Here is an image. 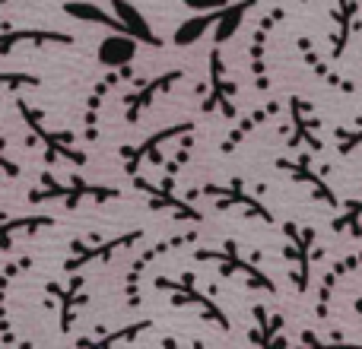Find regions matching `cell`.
<instances>
[{
    "mask_svg": "<svg viewBox=\"0 0 362 349\" xmlns=\"http://www.w3.org/2000/svg\"><path fill=\"white\" fill-rule=\"evenodd\" d=\"M131 80H134V70L131 64H124V67H108V73L93 86V93L86 95V108H83V143H95L99 140V108L105 102V95L121 89Z\"/></svg>",
    "mask_w": 362,
    "mask_h": 349,
    "instance_id": "8992f818",
    "label": "cell"
},
{
    "mask_svg": "<svg viewBox=\"0 0 362 349\" xmlns=\"http://www.w3.org/2000/svg\"><path fill=\"white\" fill-rule=\"evenodd\" d=\"M45 292L57 302V321H61V333H70L76 324V314L86 305V280L80 273H67L64 283H45Z\"/></svg>",
    "mask_w": 362,
    "mask_h": 349,
    "instance_id": "52a82bcc",
    "label": "cell"
},
{
    "mask_svg": "<svg viewBox=\"0 0 362 349\" xmlns=\"http://www.w3.org/2000/svg\"><path fill=\"white\" fill-rule=\"evenodd\" d=\"M185 76V70H165V73H156L150 76V80L144 83L140 89H134V93L124 95V121L127 124H140V118H144V112L153 105V102L159 99V95H165L172 86Z\"/></svg>",
    "mask_w": 362,
    "mask_h": 349,
    "instance_id": "9c48e42d",
    "label": "cell"
},
{
    "mask_svg": "<svg viewBox=\"0 0 362 349\" xmlns=\"http://www.w3.org/2000/svg\"><path fill=\"white\" fill-rule=\"evenodd\" d=\"M115 197H121L118 187L95 184L83 172H70L67 178H57L54 172H42V181L29 191V203H64L70 210L80 206L83 200L105 203V200H115Z\"/></svg>",
    "mask_w": 362,
    "mask_h": 349,
    "instance_id": "6da1fadb",
    "label": "cell"
},
{
    "mask_svg": "<svg viewBox=\"0 0 362 349\" xmlns=\"http://www.w3.org/2000/svg\"><path fill=\"white\" fill-rule=\"evenodd\" d=\"M134 187H137L140 194H146V203L153 206V210L165 213V216H172L175 223H200V213L194 210L187 200L175 197V191L165 184H153V181L140 178V174H134Z\"/></svg>",
    "mask_w": 362,
    "mask_h": 349,
    "instance_id": "30bf717a",
    "label": "cell"
},
{
    "mask_svg": "<svg viewBox=\"0 0 362 349\" xmlns=\"http://www.w3.org/2000/svg\"><path fill=\"white\" fill-rule=\"evenodd\" d=\"M153 286L163 289V292H169L172 305H181V308L187 305V308H194V312H200V318H204V321H210V324L229 331V318H226V314L213 305V299H206V295L194 286V276L191 273L178 276V280H172V276H156V283H153Z\"/></svg>",
    "mask_w": 362,
    "mask_h": 349,
    "instance_id": "5b68a950",
    "label": "cell"
},
{
    "mask_svg": "<svg viewBox=\"0 0 362 349\" xmlns=\"http://www.w3.org/2000/svg\"><path fill=\"white\" fill-rule=\"evenodd\" d=\"M210 80H213V95L206 99V112H213V108H223L226 114H232V105H229V93L232 86L226 83V73H223V61H219V51H213L210 54Z\"/></svg>",
    "mask_w": 362,
    "mask_h": 349,
    "instance_id": "ffe728a7",
    "label": "cell"
},
{
    "mask_svg": "<svg viewBox=\"0 0 362 349\" xmlns=\"http://www.w3.org/2000/svg\"><path fill=\"white\" fill-rule=\"evenodd\" d=\"M64 13H67L70 19H80V23H89V25H105L108 32H124L121 29V19L115 16V13H108L105 6L93 4V0H67Z\"/></svg>",
    "mask_w": 362,
    "mask_h": 349,
    "instance_id": "e0dca14e",
    "label": "cell"
},
{
    "mask_svg": "<svg viewBox=\"0 0 362 349\" xmlns=\"http://www.w3.org/2000/svg\"><path fill=\"white\" fill-rule=\"evenodd\" d=\"M19 172H23V169H19V162L10 156V153H6V140L0 137V174H4V178H16Z\"/></svg>",
    "mask_w": 362,
    "mask_h": 349,
    "instance_id": "603a6c76",
    "label": "cell"
},
{
    "mask_svg": "<svg viewBox=\"0 0 362 349\" xmlns=\"http://www.w3.org/2000/svg\"><path fill=\"white\" fill-rule=\"evenodd\" d=\"M112 13L121 19V29H124L127 35L137 38L140 45H150V48H159V45H163V38L153 32L150 19H146L131 0H112Z\"/></svg>",
    "mask_w": 362,
    "mask_h": 349,
    "instance_id": "4fadbf2b",
    "label": "cell"
},
{
    "mask_svg": "<svg viewBox=\"0 0 362 349\" xmlns=\"http://www.w3.org/2000/svg\"><path fill=\"white\" fill-rule=\"evenodd\" d=\"M194 134V121H178V124H169L163 131L150 134L146 140H140L137 146H121V162H124V172L131 174H140L146 162L150 165H163V146L165 143H175V140Z\"/></svg>",
    "mask_w": 362,
    "mask_h": 349,
    "instance_id": "277c9868",
    "label": "cell"
},
{
    "mask_svg": "<svg viewBox=\"0 0 362 349\" xmlns=\"http://www.w3.org/2000/svg\"><path fill=\"white\" fill-rule=\"evenodd\" d=\"M0 4H10V0H0Z\"/></svg>",
    "mask_w": 362,
    "mask_h": 349,
    "instance_id": "d4e9b609",
    "label": "cell"
},
{
    "mask_svg": "<svg viewBox=\"0 0 362 349\" xmlns=\"http://www.w3.org/2000/svg\"><path fill=\"white\" fill-rule=\"evenodd\" d=\"M185 242H194L191 232H187V235H175V238H165V242L153 244L150 251H144V254H140L137 261L127 267V273H124V299H127V308H140V302H144V289H140V283H144L146 267H150L153 261H159V257H165L172 248L185 244Z\"/></svg>",
    "mask_w": 362,
    "mask_h": 349,
    "instance_id": "ba28073f",
    "label": "cell"
},
{
    "mask_svg": "<svg viewBox=\"0 0 362 349\" xmlns=\"http://www.w3.org/2000/svg\"><path fill=\"white\" fill-rule=\"evenodd\" d=\"M137 45L140 42L134 35H127V32H108L99 42L95 57H99L102 67H124V64H131L137 57Z\"/></svg>",
    "mask_w": 362,
    "mask_h": 349,
    "instance_id": "9a60e30c",
    "label": "cell"
},
{
    "mask_svg": "<svg viewBox=\"0 0 362 349\" xmlns=\"http://www.w3.org/2000/svg\"><path fill=\"white\" fill-rule=\"evenodd\" d=\"M16 112H19V118H23V124L29 127V143H42L48 162H70V165H76V169H83V165L89 162V156L76 146L74 134L51 127L48 114H45L42 108H35L25 99H16Z\"/></svg>",
    "mask_w": 362,
    "mask_h": 349,
    "instance_id": "7a4b0ae2",
    "label": "cell"
},
{
    "mask_svg": "<svg viewBox=\"0 0 362 349\" xmlns=\"http://www.w3.org/2000/svg\"><path fill=\"white\" fill-rule=\"evenodd\" d=\"M194 257H197V261H216L223 273H229V276H245L251 286L274 289V286H270V280H264V276L257 273L255 267H248V264H245L242 257L235 254V244H223V251H197Z\"/></svg>",
    "mask_w": 362,
    "mask_h": 349,
    "instance_id": "5bb4252c",
    "label": "cell"
},
{
    "mask_svg": "<svg viewBox=\"0 0 362 349\" xmlns=\"http://www.w3.org/2000/svg\"><path fill=\"white\" fill-rule=\"evenodd\" d=\"M57 225L54 216L48 213H23V216H0V251H13L19 238L38 235V232Z\"/></svg>",
    "mask_w": 362,
    "mask_h": 349,
    "instance_id": "7c38bea8",
    "label": "cell"
},
{
    "mask_svg": "<svg viewBox=\"0 0 362 349\" xmlns=\"http://www.w3.org/2000/svg\"><path fill=\"white\" fill-rule=\"evenodd\" d=\"M42 76L25 73V70H0V89L4 93H23V89H38Z\"/></svg>",
    "mask_w": 362,
    "mask_h": 349,
    "instance_id": "7402d4cb",
    "label": "cell"
},
{
    "mask_svg": "<svg viewBox=\"0 0 362 349\" xmlns=\"http://www.w3.org/2000/svg\"><path fill=\"white\" fill-rule=\"evenodd\" d=\"M144 242V232L140 229H131V232H121V235H89V238H74L70 242V254L67 261H64L61 273H83L86 267H93V264H108L115 261L118 254H124V251L137 248V244Z\"/></svg>",
    "mask_w": 362,
    "mask_h": 349,
    "instance_id": "3957f363",
    "label": "cell"
},
{
    "mask_svg": "<svg viewBox=\"0 0 362 349\" xmlns=\"http://www.w3.org/2000/svg\"><path fill=\"white\" fill-rule=\"evenodd\" d=\"M144 331H153V321H134V324L121 327V331H108V333H95V337H83L76 340L80 346H115V343H134Z\"/></svg>",
    "mask_w": 362,
    "mask_h": 349,
    "instance_id": "44dd1931",
    "label": "cell"
},
{
    "mask_svg": "<svg viewBox=\"0 0 362 349\" xmlns=\"http://www.w3.org/2000/svg\"><path fill=\"white\" fill-rule=\"evenodd\" d=\"M255 6V0H238V4H226L223 10H219L216 16V25H213V42L216 45H226L232 35H235L238 29H242L245 16H248V10Z\"/></svg>",
    "mask_w": 362,
    "mask_h": 349,
    "instance_id": "ac0fdd59",
    "label": "cell"
},
{
    "mask_svg": "<svg viewBox=\"0 0 362 349\" xmlns=\"http://www.w3.org/2000/svg\"><path fill=\"white\" fill-rule=\"evenodd\" d=\"M181 4L194 13H210V10H223L229 0H181Z\"/></svg>",
    "mask_w": 362,
    "mask_h": 349,
    "instance_id": "cb8c5ba5",
    "label": "cell"
},
{
    "mask_svg": "<svg viewBox=\"0 0 362 349\" xmlns=\"http://www.w3.org/2000/svg\"><path fill=\"white\" fill-rule=\"evenodd\" d=\"M35 264V257H16L13 264H6L4 270H0V343H13V333L6 331L10 327V314H6V295H10V286L19 280V273H25V270Z\"/></svg>",
    "mask_w": 362,
    "mask_h": 349,
    "instance_id": "2e32d148",
    "label": "cell"
},
{
    "mask_svg": "<svg viewBox=\"0 0 362 349\" xmlns=\"http://www.w3.org/2000/svg\"><path fill=\"white\" fill-rule=\"evenodd\" d=\"M45 45H74V35L57 29H0V54H13L19 48H45Z\"/></svg>",
    "mask_w": 362,
    "mask_h": 349,
    "instance_id": "8fae6325",
    "label": "cell"
},
{
    "mask_svg": "<svg viewBox=\"0 0 362 349\" xmlns=\"http://www.w3.org/2000/svg\"><path fill=\"white\" fill-rule=\"evenodd\" d=\"M216 16H219V10L194 13L191 19H185V23H181L175 32H172V45H178V48H191V45H197L200 38H204L206 32L216 25Z\"/></svg>",
    "mask_w": 362,
    "mask_h": 349,
    "instance_id": "d6986e66",
    "label": "cell"
}]
</instances>
